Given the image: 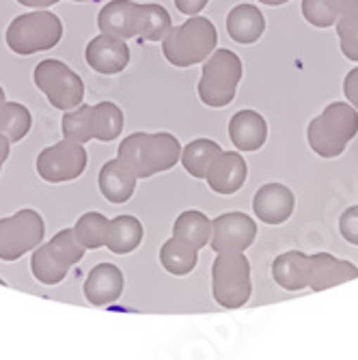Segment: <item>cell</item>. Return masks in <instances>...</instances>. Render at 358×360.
<instances>
[{
    "label": "cell",
    "instance_id": "6da1fadb",
    "mask_svg": "<svg viewBox=\"0 0 358 360\" xmlns=\"http://www.w3.org/2000/svg\"><path fill=\"white\" fill-rule=\"evenodd\" d=\"M181 155V143L169 132H136L121 141L117 158L129 167L139 179L171 171Z\"/></svg>",
    "mask_w": 358,
    "mask_h": 360
},
{
    "label": "cell",
    "instance_id": "7a4b0ae2",
    "mask_svg": "<svg viewBox=\"0 0 358 360\" xmlns=\"http://www.w3.org/2000/svg\"><path fill=\"white\" fill-rule=\"evenodd\" d=\"M218 44V30L212 20L203 15H190L184 24L171 26L162 39V54L173 68H192L203 63Z\"/></svg>",
    "mask_w": 358,
    "mask_h": 360
},
{
    "label": "cell",
    "instance_id": "3957f363",
    "mask_svg": "<svg viewBox=\"0 0 358 360\" xmlns=\"http://www.w3.org/2000/svg\"><path fill=\"white\" fill-rule=\"evenodd\" d=\"M356 134H358V112L345 102H335L326 106L319 117H315L309 123L307 129L309 147L319 158L326 160L339 158Z\"/></svg>",
    "mask_w": 358,
    "mask_h": 360
},
{
    "label": "cell",
    "instance_id": "277c9868",
    "mask_svg": "<svg viewBox=\"0 0 358 360\" xmlns=\"http://www.w3.org/2000/svg\"><path fill=\"white\" fill-rule=\"evenodd\" d=\"M244 76L242 60L231 50H214L203 60V72L199 78V100L210 108H224L236 100L238 84Z\"/></svg>",
    "mask_w": 358,
    "mask_h": 360
},
{
    "label": "cell",
    "instance_id": "5b68a950",
    "mask_svg": "<svg viewBox=\"0 0 358 360\" xmlns=\"http://www.w3.org/2000/svg\"><path fill=\"white\" fill-rule=\"evenodd\" d=\"M7 46L20 56L52 50L63 39V22L52 11H30L18 15L7 28Z\"/></svg>",
    "mask_w": 358,
    "mask_h": 360
},
{
    "label": "cell",
    "instance_id": "8992f818",
    "mask_svg": "<svg viewBox=\"0 0 358 360\" xmlns=\"http://www.w3.org/2000/svg\"><path fill=\"white\" fill-rule=\"evenodd\" d=\"M250 261L244 252H218L212 264V296L222 309H240L250 300Z\"/></svg>",
    "mask_w": 358,
    "mask_h": 360
},
{
    "label": "cell",
    "instance_id": "52a82bcc",
    "mask_svg": "<svg viewBox=\"0 0 358 360\" xmlns=\"http://www.w3.org/2000/svg\"><path fill=\"white\" fill-rule=\"evenodd\" d=\"M32 82L46 95L50 106L56 110H74L84 100V82L82 78L58 58L41 60L35 72H32Z\"/></svg>",
    "mask_w": 358,
    "mask_h": 360
},
{
    "label": "cell",
    "instance_id": "ba28073f",
    "mask_svg": "<svg viewBox=\"0 0 358 360\" xmlns=\"http://www.w3.org/2000/svg\"><path fill=\"white\" fill-rule=\"evenodd\" d=\"M46 238V222L35 210H20L0 218V259L18 261L35 250Z\"/></svg>",
    "mask_w": 358,
    "mask_h": 360
},
{
    "label": "cell",
    "instance_id": "9c48e42d",
    "mask_svg": "<svg viewBox=\"0 0 358 360\" xmlns=\"http://www.w3.org/2000/svg\"><path fill=\"white\" fill-rule=\"evenodd\" d=\"M87 165H89V153L84 145L68 139L46 147L35 162L37 175L48 184L76 181L87 171Z\"/></svg>",
    "mask_w": 358,
    "mask_h": 360
},
{
    "label": "cell",
    "instance_id": "30bf717a",
    "mask_svg": "<svg viewBox=\"0 0 358 360\" xmlns=\"http://www.w3.org/2000/svg\"><path fill=\"white\" fill-rule=\"evenodd\" d=\"M257 238V222L242 212H226L212 220L210 246L218 252H244Z\"/></svg>",
    "mask_w": 358,
    "mask_h": 360
},
{
    "label": "cell",
    "instance_id": "8fae6325",
    "mask_svg": "<svg viewBox=\"0 0 358 360\" xmlns=\"http://www.w3.org/2000/svg\"><path fill=\"white\" fill-rule=\"evenodd\" d=\"M84 58L93 72L102 76H117L129 65V48L125 39L100 32L87 44Z\"/></svg>",
    "mask_w": 358,
    "mask_h": 360
},
{
    "label": "cell",
    "instance_id": "7c38bea8",
    "mask_svg": "<svg viewBox=\"0 0 358 360\" xmlns=\"http://www.w3.org/2000/svg\"><path fill=\"white\" fill-rule=\"evenodd\" d=\"M358 278V268L347 259L333 257L328 252L309 255V270H307V287L313 291H324L347 281Z\"/></svg>",
    "mask_w": 358,
    "mask_h": 360
},
{
    "label": "cell",
    "instance_id": "4fadbf2b",
    "mask_svg": "<svg viewBox=\"0 0 358 360\" xmlns=\"http://www.w3.org/2000/svg\"><path fill=\"white\" fill-rule=\"evenodd\" d=\"M296 207L294 192L283 184H266L255 192L252 212L264 224H283L291 218Z\"/></svg>",
    "mask_w": 358,
    "mask_h": 360
},
{
    "label": "cell",
    "instance_id": "5bb4252c",
    "mask_svg": "<svg viewBox=\"0 0 358 360\" xmlns=\"http://www.w3.org/2000/svg\"><path fill=\"white\" fill-rule=\"evenodd\" d=\"M248 177V165L238 151H222L210 167L205 181L220 196L236 194Z\"/></svg>",
    "mask_w": 358,
    "mask_h": 360
},
{
    "label": "cell",
    "instance_id": "9a60e30c",
    "mask_svg": "<svg viewBox=\"0 0 358 360\" xmlns=\"http://www.w3.org/2000/svg\"><path fill=\"white\" fill-rule=\"evenodd\" d=\"M125 287V276L115 264L95 266L84 281V298L93 307H108L117 302Z\"/></svg>",
    "mask_w": 358,
    "mask_h": 360
},
{
    "label": "cell",
    "instance_id": "2e32d148",
    "mask_svg": "<svg viewBox=\"0 0 358 360\" xmlns=\"http://www.w3.org/2000/svg\"><path fill=\"white\" fill-rule=\"evenodd\" d=\"M136 184L139 177L119 158L108 160L100 169V175H97V186H100L102 196L113 205H123L132 199L136 192Z\"/></svg>",
    "mask_w": 358,
    "mask_h": 360
},
{
    "label": "cell",
    "instance_id": "e0dca14e",
    "mask_svg": "<svg viewBox=\"0 0 358 360\" xmlns=\"http://www.w3.org/2000/svg\"><path fill=\"white\" fill-rule=\"evenodd\" d=\"M229 139L238 151H259L268 141V123L255 110H240L229 121Z\"/></svg>",
    "mask_w": 358,
    "mask_h": 360
},
{
    "label": "cell",
    "instance_id": "ac0fdd59",
    "mask_svg": "<svg viewBox=\"0 0 358 360\" xmlns=\"http://www.w3.org/2000/svg\"><path fill=\"white\" fill-rule=\"evenodd\" d=\"M136 13L139 3H134V0H110L97 15V26L104 35L127 41L136 37Z\"/></svg>",
    "mask_w": 358,
    "mask_h": 360
},
{
    "label": "cell",
    "instance_id": "d6986e66",
    "mask_svg": "<svg viewBox=\"0 0 358 360\" xmlns=\"http://www.w3.org/2000/svg\"><path fill=\"white\" fill-rule=\"evenodd\" d=\"M226 32L236 44L250 46L266 32V18L255 5H238L226 15Z\"/></svg>",
    "mask_w": 358,
    "mask_h": 360
},
{
    "label": "cell",
    "instance_id": "ffe728a7",
    "mask_svg": "<svg viewBox=\"0 0 358 360\" xmlns=\"http://www.w3.org/2000/svg\"><path fill=\"white\" fill-rule=\"evenodd\" d=\"M145 238V226L136 216H117L108 220V233H106V248L115 255H129L134 252Z\"/></svg>",
    "mask_w": 358,
    "mask_h": 360
},
{
    "label": "cell",
    "instance_id": "44dd1931",
    "mask_svg": "<svg viewBox=\"0 0 358 360\" xmlns=\"http://www.w3.org/2000/svg\"><path fill=\"white\" fill-rule=\"evenodd\" d=\"M309 255L300 250H289L272 261V278L285 291H300L307 287Z\"/></svg>",
    "mask_w": 358,
    "mask_h": 360
},
{
    "label": "cell",
    "instance_id": "7402d4cb",
    "mask_svg": "<svg viewBox=\"0 0 358 360\" xmlns=\"http://www.w3.org/2000/svg\"><path fill=\"white\" fill-rule=\"evenodd\" d=\"M222 153V147L216 141L210 139H194L190 141L186 147H181V155L179 162L184 165L186 173L197 177V179H205L210 167L214 165V160Z\"/></svg>",
    "mask_w": 358,
    "mask_h": 360
},
{
    "label": "cell",
    "instance_id": "603a6c76",
    "mask_svg": "<svg viewBox=\"0 0 358 360\" xmlns=\"http://www.w3.org/2000/svg\"><path fill=\"white\" fill-rule=\"evenodd\" d=\"M173 238L190 244L192 248H205L212 238V220L199 212V210H188L177 216L173 224Z\"/></svg>",
    "mask_w": 358,
    "mask_h": 360
},
{
    "label": "cell",
    "instance_id": "cb8c5ba5",
    "mask_svg": "<svg viewBox=\"0 0 358 360\" xmlns=\"http://www.w3.org/2000/svg\"><path fill=\"white\" fill-rule=\"evenodd\" d=\"M123 110L115 102H100L91 106V132L93 141L113 143L123 132Z\"/></svg>",
    "mask_w": 358,
    "mask_h": 360
},
{
    "label": "cell",
    "instance_id": "d4e9b609",
    "mask_svg": "<svg viewBox=\"0 0 358 360\" xmlns=\"http://www.w3.org/2000/svg\"><path fill=\"white\" fill-rule=\"evenodd\" d=\"M358 9V0H302V15L317 28H331L339 18Z\"/></svg>",
    "mask_w": 358,
    "mask_h": 360
},
{
    "label": "cell",
    "instance_id": "484cf974",
    "mask_svg": "<svg viewBox=\"0 0 358 360\" xmlns=\"http://www.w3.org/2000/svg\"><path fill=\"white\" fill-rule=\"evenodd\" d=\"M160 264L171 276H186L197 268L199 250L177 238H171L160 248Z\"/></svg>",
    "mask_w": 358,
    "mask_h": 360
},
{
    "label": "cell",
    "instance_id": "4316f807",
    "mask_svg": "<svg viewBox=\"0 0 358 360\" xmlns=\"http://www.w3.org/2000/svg\"><path fill=\"white\" fill-rule=\"evenodd\" d=\"M171 26H173L171 15L162 5H155V3L139 5L136 37H141L143 41H162L167 32L171 30Z\"/></svg>",
    "mask_w": 358,
    "mask_h": 360
},
{
    "label": "cell",
    "instance_id": "83f0119b",
    "mask_svg": "<svg viewBox=\"0 0 358 360\" xmlns=\"http://www.w3.org/2000/svg\"><path fill=\"white\" fill-rule=\"evenodd\" d=\"M32 127L30 110L20 102H3L0 104V134L9 143H20L28 136Z\"/></svg>",
    "mask_w": 358,
    "mask_h": 360
},
{
    "label": "cell",
    "instance_id": "f1b7e54d",
    "mask_svg": "<svg viewBox=\"0 0 358 360\" xmlns=\"http://www.w3.org/2000/svg\"><path fill=\"white\" fill-rule=\"evenodd\" d=\"M30 272L41 285L54 287V285L65 281L70 268L63 266L60 261L52 255L48 244H39L35 250H32V255H30Z\"/></svg>",
    "mask_w": 358,
    "mask_h": 360
},
{
    "label": "cell",
    "instance_id": "f546056e",
    "mask_svg": "<svg viewBox=\"0 0 358 360\" xmlns=\"http://www.w3.org/2000/svg\"><path fill=\"white\" fill-rule=\"evenodd\" d=\"M74 233L84 250L104 248L106 233H108V218L100 212H87L78 218Z\"/></svg>",
    "mask_w": 358,
    "mask_h": 360
},
{
    "label": "cell",
    "instance_id": "4dcf8cb0",
    "mask_svg": "<svg viewBox=\"0 0 358 360\" xmlns=\"http://www.w3.org/2000/svg\"><path fill=\"white\" fill-rule=\"evenodd\" d=\"M60 132L63 139L87 145L93 141V132H91V106L89 104H80L74 110H68L63 115L60 121Z\"/></svg>",
    "mask_w": 358,
    "mask_h": 360
},
{
    "label": "cell",
    "instance_id": "1f68e13d",
    "mask_svg": "<svg viewBox=\"0 0 358 360\" xmlns=\"http://www.w3.org/2000/svg\"><path fill=\"white\" fill-rule=\"evenodd\" d=\"M48 248L52 250V255L60 261L63 266H76L82 261L84 257V248L82 244L78 242L74 229H63V231H58L50 242H48Z\"/></svg>",
    "mask_w": 358,
    "mask_h": 360
},
{
    "label": "cell",
    "instance_id": "d6a6232c",
    "mask_svg": "<svg viewBox=\"0 0 358 360\" xmlns=\"http://www.w3.org/2000/svg\"><path fill=\"white\" fill-rule=\"evenodd\" d=\"M337 35L341 41V52L347 60L358 63V9L345 13L337 20Z\"/></svg>",
    "mask_w": 358,
    "mask_h": 360
},
{
    "label": "cell",
    "instance_id": "836d02e7",
    "mask_svg": "<svg viewBox=\"0 0 358 360\" xmlns=\"http://www.w3.org/2000/svg\"><path fill=\"white\" fill-rule=\"evenodd\" d=\"M339 231L350 244L358 246V205L347 207L343 212V216L339 220Z\"/></svg>",
    "mask_w": 358,
    "mask_h": 360
},
{
    "label": "cell",
    "instance_id": "e575fe53",
    "mask_svg": "<svg viewBox=\"0 0 358 360\" xmlns=\"http://www.w3.org/2000/svg\"><path fill=\"white\" fill-rule=\"evenodd\" d=\"M343 93L347 97V102L358 108V68H354L352 72H347L345 80H343Z\"/></svg>",
    "mask_w": 358,
    "mask_h": 360
},
{
    "label": "cell",
    "instance_id": "d590c367",
    "mask_svg": "<svg viewBox=\"0 0 358 360\" xmlns=\"http://www.w3.org/2000/svg\"><path fill=\"white\" fill-rule=\"evenodd\" d=\"M210 0H175V9L184 15H199L205 7H207Z\"/></svg>",
    "mask_w": 358,
    "mask_h": 360
},
{
    "label": "cell",
    "instance_id": "8d00e7d4",
    "mask_svg": "<svg viewBox=\"0 0 358 360\" xmlns=\"http://www.w3.org/2000/svg\"><path fill=\"white\" fill-rule=\"evenodd\" d=\"M22 7H28V9H48V7H54L60 0H18Z\"/></svg>",
    "mask_w": 358,
    "mask_h": 360
},
{
    "label": "cell",
    "instance_id": "74e56055",
    "mask_svg": "<svg viewBox=\"0 0 358 360\" xmlns=\"http://www.w3.org/2000/svg\"><path fill=\"white\" fill-rule=\"evenodd\" d=\"M9 153H11V143H9L3 134H0V171H3V167H5V162H7Z\"/></svg>",
    "mask_w": 358,
    "mask_h": 360
},
{
    "label": "cell",
    "instance_id": "f35d334b",
    "mask_svg": "<svg viewBox=\"0 0 358 360\" xmlns=\"http://www.w3.org/2000/svg\"><path fill=\"white\" fill-rule=\"evenodd\" d=\"M262 5H268V7H279V5H285L289 0H259Z\"/></svg>",
    "mask_w": 358,
    "mask_h": 360
},
{
    "label": "cell",
    "instance_id": "ab89813d",
    "mask_svg": "<svg viewBox=\"0 0 358 360\" xmlns=\"http://www.w3.org/2000/svg\"><path fill=\"white\" fill-rule=\"evenodd\" d=\"M3 102H5V89L0 86V104H3Z\"/></svg>",
    "mask_w": 358,
    "mask_h": 360
},
{
    "label": "cell",
    "instance_id": "60d3db41",
    "mask_svg": "<svg viewBox=\"0 0 358 360\" xmlns=\"http://www.w3.org/2000/svg\"><path fill=\"white\" fill-rule=\"evenodd\" d=\"M74 3H93V0H74Z\"/></svg>",
    "mask_w": 358,
    "mask_h": 360
}]
</instances>
